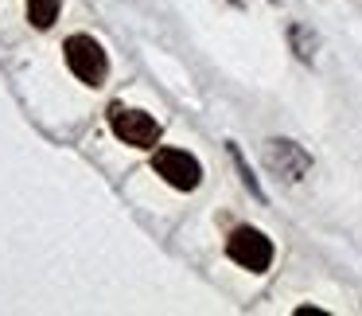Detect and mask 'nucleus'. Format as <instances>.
I'll return each mask as SVG.
<instances>
[{"instance_id":"nucleus-8","label":"nucleus","mask_w":362,"mask_h":316,"mask_svg":"<svg viewBox=\"0 0 362 316\" xmlns=\"http://www.w3.org/2000/svg\"><path fill=\"white\" fill-rule=\"evenodd\" d=\"M230 157H234L238 172H242V184H245V188H250V191H253V196H257V199H265V191H261L257 176H253V172H250V164H245V160H242V149H238V145H230Z\"/></svg>"},{"instance_id":"nucleus-7","label":"nucleus","mask_w":362,"mask_h":316,"mask_svg":"<svg viewBox=\"0 0 362 316\" xmlns=\"http://www.w3.org/2000/svg\"><path fill=\"white\" fill-rule=\"evenodd\" d=\"M288 43H292V51H296L300 63H312L315 59V35L308 32L304 24H288Z\"/></svg>"},{"instance_id":"nucleus-5","label":"nucleus","mask_w":362,"mask_h":316,"mask_svg":"<svg viewBox=\"0 0 362 316\" xmlns=\"http://www.w3.org/2000/svg\"><path fill=\"white\" fill-rule=\"evenodd\" d=\"M261 157H265L269 172H276L281 180H304V172L312 168V157L296 141H284V137H269Z\"/></svg>"},{"instance_id":"nucleus-1","label":"nucleus","mask_w":362,"mask_h":316,"mask_svg":"<svg viewBox=\"0 0 362 316\" xmlns=\"http://www.w3.org/2000/svg\"><path fill=\"white\" fill-rule=\"evenodd\" d=\"M63 55H66V67L78 74L86 86H105L110 79V59H105L102 43L94 35H71L63 43Z\"/></svg>"},{"instance_id":"nucleus-4","label":"nucleus","mask_w":362,"mask_h":316,"mask_svg":"<svg viewBox=\"0 0 362 316\" xmlns=\"http://www.w3.org/2000/svg\"><path fill=\"white\" fill-rule=\"evenodd\" d=\"M152 168H156V176L164 184H172L175 191H195L199 184H203V164L183 149H156Z\"/></svg>"},{"instance_id":"nucleus-6","label":"nucleus","mask_w":362,"mask_h":316,"mask_svg":"<svg viewBox=\"0 0 362 316\" xmlns=\"http://www.w3.org/2000/svg\"><path fill=\"white\" fill-rule=\"evenodd\" d=\"M59 20V0H28V24L47 32L51 24Z\"/></svg>"},{"instance_id":"nucleus-2","label":"nucleus","mask_w":362,"mask_h":316,"mask_svg":"<svg viewBox=\"0 0 362 316\" xmlns=\"http://www.w3.org/2000/svg\"><path fill=\"white\" fill-rule=\"evenodd\" d=\"M110 129L117 141L133 145V149H156L160 145V121L148 118L144 110H129V106H110Z\"/></svg>"},{"instance_id":"nucleus-9","label":"nucleus","mask_w":362,"mask_h":316,"mask_svg":"<svg viewBox=\"0 0 362 316\" xmlns=\"http://www.w3.org/2000/svg\"><path fill=\"white\" fill-rule=\"evenodd\" d=\"M230 4H234V9H245V0H230Z\"/></svg>"},{"instance_id":"nucleus-3","label":"nucleus","mask_w":362,"mask_h":316,"mask_svg":"<svg viewBox=\"0 0 362 316\" xmlns=\"http://www.w3.org/2000/svg\"><path fill=\"white\" fill-rule=\"evenodd\" d=\"M226 258L238 261L242 269H250V273H265L273 266V242L253 227H238L226 238Z\"/></svg>"}]
</instances>
